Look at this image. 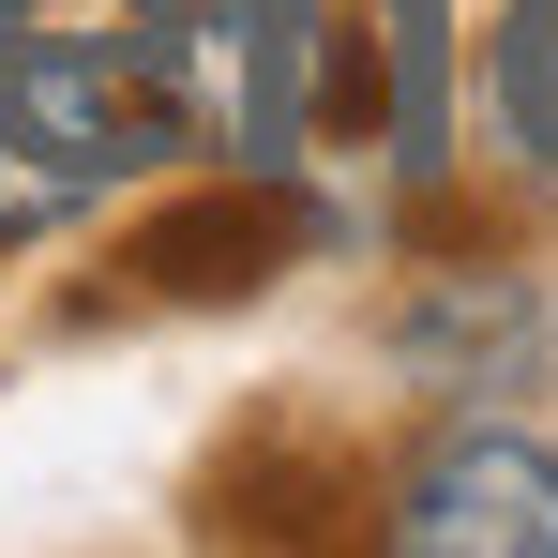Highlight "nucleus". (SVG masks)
Wrapping results in <instances>:
<instances>
[{"label":"nucleus","instance_id":"nucleus-1","mask_svg":"<svg viewBox=\"0 0 558 558\" xmlns=\"http://www.w3.org/2000/svg\"><path fill=\"white\" fill-rule=\"evenodd\" d=\"M0 136L61 182H151L211 151L196 0H0Z\"/></svg>","mask_w":558,"mask_h":558},{"label":"nucleus","instance_id":"nucleus-2","mask_svg":"<svg viewBox=\"0 0 558 558\" xmlns=\"http://www.w3.org/2000/svg\"><path fill=\"white\" fill-rule=\"evenodd\" d=\"M317 196H302V167H211L196 196H167L136 242H121V272H136V302H257L272 272H302L317 257Z\"/></svg>","mask_w":558,"mask_h":558},{"label":"nucleus","instance_id":"nucleus-3","mask_svg":"<svg viewBox=\"0 0 558 558\" xmlns=\"http://www.w3.org/2000/svg\"><path fill=\"white\" fill-rule=\"evenodd\" d=\"M377 544L408 558H558V453L513 423H453L392 468V513Z\"/></svg>","mask_w":558,"mask_h":558},{"label":"nucleus","instance_id":"nucleus-4","mask_svg":"<svg viewBox=\"0 0 558 558\" xmlns=\"http://www.w3.org/2000/svg\"><path fill=\"white\" fill-rule=\"evenodd\" d=\"M317 121L377 136L392 182H438L453 167V0H332Z\"/></svg>","mask_w":558,"mask_h":558},{"label":"nucleus","instance_id":"nucleus-5","mask_svg":"<svg viewBox=\"0 0 558 558\" xmlns=\"http://www.w3.org/2000/svg\"><path fill=\"white\" fill-rule=\"evenodd\" d=\"M544 348H558L544 287H529V272H483V257H468V272H423L408 302H392V363L423 377V392H453V408H468V392H529Z\"/></svg>","mask_w":558,"mask_h":558},{"label":"nucleus","instance_id":"nucleus-6","mask_svg":"<svg viewBox=\"0 0 558 558\" xmlns=\"http://www.w3.org/2000/svg\"><path fill=\"white\" fill-rule=\"evenodd\" d=\"M483 76H498V136L558 182V0H513V15H498V61H483Z\"/></svg>","mask_w":558,"mask_h":558},{"label":"nucleus","instance_id":"nucleus-7","mask_svg":"<svg viewBox=\"0 0 558 558\" xmlns=\"http://www.w3.org/2000/svg\"><path fill=\"white\" fill-rule=\"evenodd\" d=\"M61 211H76V182H61V167H31V151L0 136V242H46Z\"/></svg>","mask_w":558,"mask_h":558}]
</instances>
